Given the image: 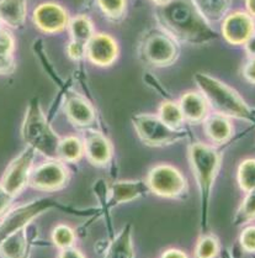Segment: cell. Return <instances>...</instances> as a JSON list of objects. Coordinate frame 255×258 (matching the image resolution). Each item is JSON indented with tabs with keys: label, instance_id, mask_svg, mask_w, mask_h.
I'll return each instance as SVG.
<instances>
[{
	"label": "cell",
	"instance_id": "32",
	"mask_svg": "<svg viewBox=\"0 0 255 258\" xmlns=\"http://www.w3.org/2000/svg\"><path fill=\"white\" fill-rule=\"evenodd\" d=\"M239 247L248 253H255V225H246L239 235Z\"/></svg>",
	"mask_w": 255,
	"mask_h": 258
},
{
	"label": "cell",
	"instance_id": "41",
	"mask_svg": "<svg viewBox=\"0 0 255 258\" xmlns=\"http://www.w3.org/2000/svg\"><path fill=\"white\" fill-rule=\"evenodd\" d=\"M109 245L110 242H108V241H98L97 245H95V252H97L98 254H105L109 248Z\"/></svg>",
	"mask_w": 255,
	"mask_h": 258
},
{
	"label": "cell",
	"instance_id": "15",
	"mask_svg": "<svg viewBox=\"0 0 255 258\" xmlns=\"http://www.w3.org/2000/svg\"><path fill=\"white\" fill-rule=\"evenodd\" d=\"M84 155L94 166L104 167L112 158V145L106 136L99 131L87 128L83 136Z\"/></svg>",
	"mask_w": 255,
	"mask_h": 258
},
{
	"label": "cell",
	"instance_id": "19",
	"mask_svg": "<svg viewBox=\"0 0 255 258\" xmlns=\"http://www.w3.org/2000/svg\"><path fill=\"white\" fill-rule=\"evenodd\" d=\"M27 15L26 0H0V20L13 29L25 24Z\"/></svg>",
	"mask_w": 255,
	"mask_h": 258
},
{
	"label": "cell",
	"instance_id": "16",
	"mask_svg": "<svg viewBox=\"0 0 255 258\" xmlns=\"http://www.w3.org/2000/svg\"><path fill=\"white\" fill-rule=\"evenodd\" d=\"M149 191L147 183L143 180H119L109 185L106 207H116L123 203L133 202Z\"/></svg>",
	"mask_w": 255,
	"mask_h": 258
},
{
	"label": "cell",
	"instance_id": "9",
	"mask_svg": "<svg viewBox=\"0 0 255 258\" xmlns=\"http://www.w3.org/2000/svg\"><path fill=\"white\" fill-rule=\"evenodd\" d=\"M36 151L27 146L5 169L2 178V185L5 190L15 198L29 185Z\"/></svg>",
	"mask_w": 255,
	"mask_h": 258
},
{
	"label": "cell",
	"instance_id": "6",
	"mask_svg": "<svg viewBox=\"0 0 255 258\" xmlns=\"http://www.w3.org/2000/svg\"><path fill=\"white\" fill-rule=\"evenodd\" d=\"M142 61L152 67H168L178 59L179 46L164 30L152 29L142 36L139 45Z\"/></svg>",
	"mask_w": 255,
	"mask_h": 258
},
{
	"label": "cell",
	"instance_id": "1",
	"mask_svg": "<svg viewBox=\"0 0 255 258\" xmlns=\"http://www.w3.org/2000/svg\"><path fill=\"white\" fill-rule=\"evenodd\" d=\"M155 16L160 29L177 42L204 46L218 37L217 32L197 12L193 0H172L163 7H157Z\"/></svg>",
	"mask_w": 255,
	"mask_h": 258
},
{
	"label": "cell",
	"instance_id": "30",
	"mask_svg": "<svg viewBox=\"0 0 255 258\" xmlns=\"http://www.w3.org/2000/svg\"><path fill=\"white\" fill-rule=\"evenodd\" d=\"M52 243L59 249L72 247L75 243V232L67 225H58L52 231Z\"/></svg>",
	"mask_w": 255,
	"mask_h": 258
},
{
	"label": "cell",
	"instance_id": "28",
	"mask_svg": "<svg viewBox=\"0 0 255 258\" xmlns=\"http://www.w3.org/2000/svg\"><path fill=\"white\" fill-rule=\"evenodd\" d=\"M100 12L112 21H120L127 10V0H97Z\"/></svg>",
	"mask_w": 255,
	"mask_h": 258
},
{
	"label": "cell",
	"instance_id": "3",
	"mask_svg": "<svg viewBox=\"0 0 255 258\" xmlns=\"http://www.w3.org/2000/svg\"><path fill=\"white\" fill-rule=\"evenodd\" d=\"M194 79L200 93L207 100L210 109H212L216 114L223 115L229 119L234 117L255 122L251 109L231 87L216 79L215 77L202 72L195 74Z\"/></svg>",
	"mask_w": 255,
	"mask_h": 258
},
{
	"label": "cell",
	"instance_id": "37",
	"mask_svg": "<svg viewBox=\"0 0 255 258\" xmlns=\"http://www.w3.org/2000/svg\"><path fill=\"white\" fill-rule=\"evenodd\" d=\"M242 74L248 83L255 84V58H249L243 66Z\"/></svg>",
	"mask_w": 255,
	"mask_h": 258
},
{
	"label": "cell",
	"instance_id": "7",
	"mask_svg": "<svg viewBox=\"0 0 255 258\" xmlns=\"http://www.w3.org/2000/svg\"><path fill=\"white\" fill-rule=\"evenodd\" d=\"M132 123L139 140L150 147L169 146L188 137L185 130L170 127L159 119L158 115L137 114L132 117Z\"/></svg>",
	"mask_w": 255,
	"mask_h": 258
},
{
	"label": "cell",
	"instance_id": "5",
	"mask_svg": "<svg viewBox=\"0 0 255 258\" xmlns=\"http://www.w3.org/2000/svg\"><path fill=\"white\" fill-rule=\"evenodd\" d=\"M49 209H62L67 213L75 214V215L88 216L92 215L93 213H83V211H76L73 208L64 207V205L58 204L56 200L51 199V198H42V199L34 200L27 204L20 205L14 209H9L4 215L2 216V221H0V243L8 237V236L13 235L14 232L23 230L29 224H31L32 220L43 214L45 211Z\"/></svg>",
	"mask_w": 255,
	"mask_h": 258
},
{
	"label": "cell",
	"instance_id": "22",
	"mask_svg": "<svg viewBox=\"0 0 255 258\" xmlns=\"http://www.w3.org/2000/svg\"><path fill=\"white\" fill-rule=\"evenodd\" d=\"M29 251V241L26 238L25 229L8 236L0 243V257L2 258H23Z\"/></svg>",
	"mask_w": 255,
	"mask_h": 258
},
{
	"label": "cell",
	"instance_id": "42",
	"mask_svg": "<svg viewBox=\"0 0 255 258\" xmlns=\"http://www.w3.org/2000/svg\"><path fill=\"white\" fill-rule=\"evenodd\" d=\"M245 9L246 13L255 19V0H245Z\"/></svg>",
	"mask_w": 255,
	"mask_h": 258
},
{
	"label": "cell",
	"instance_id": "36",
	"mask_svg": "<svg viewBox=\"0 0 255 258\" xmlns=\"http://www.w3.org/2000/svg\"><path fill=\"white\" fill-rule=\"evenodd\" d=\"M14 197L10 196L0 183V218L12 208Z\"/></svg>",
	"mask_w": 255,
	"mask_h": 258
},
{
	"label": "cell",
	"instance_id": "23",
	"mask_svg": "<svg viewBox=\"0 0 255 258\" xmlns=\"http://www.w3.org/2000/svg\"><path fill=\"white\" fill-rule=\"evenodd\" d=\"M67 30L69 31L70 41H78L85 45L95 34L94 23L89 16L84 14H78L70 18Z\"/></svg>",
	"mask_w": 255,
	"mask_h": 258
},
{
	"label": "cell",
	"instance_id": "14",
	"mask_svg": "<svg viewBox=\"0 0 255 258\" xmlns=\"http://www.w3.org/2000/svg\"><path fill=\"white\" fill-rule=\"evenodd\" d=\"M63 109L69 121L76 127H90L95 120V111L92 104L83 95L73 90H68L64 94Z\"/></svg>",
	"mask_w": 255,
	"mask_h": 258
},
{
	"label": "cell",
	"instance_id": "47",
	"mask_svg": "<svg viewBox=\"0 0 255 258\" xmlns=\"http://www.w3.org/2000/svg\"><path fill=\"white\" fill-rule=\"evenodd\" d=\"M2 24H3V23H2V20H0V26H2ZM0 29H2V27H0Z\"/></svg>",
	"mask_w": 255,
	"mask_h": 258
},
{
	"label": "cell",
	"instance_id": "13",
	"mask_svg": "<svg viewBox=\"0 0 255 258\" xmlns=\"http://www.w3.org/2000/svg\"><path fill=\"white\" fill-rule=\"evenodd\" d=\"M120 47L111 35L99 32L94 34L87 43L88 59L99 67H109L117 59Z\"/></svg>",
	"mask_w": 255,
	"mask_h": 258
},
{
	"label": "cell",
	"instance_id": "27",
	"mask_svg": "<svg viewBox=\"0 0 255 258\" xmlns=\"http://www.w3.org/2000/svg\"><path fill=\"white\" fill-rule=\"evenodd\" d=\"M255 220V190L249 191L238 207L233 218V224L237 226L248 225Z\"/></svg>",
	"mask_w": 255,
	"mask_h": 258
},
{
	"label": "cell",
	"instance_id": "4",
	"mask_svg": "<svg viewBox=\"0 0 255 258\" xmlns=\"http://www.w3.org/2000/svg\"><path fill=\"white\" fill-rule=\"evenodd\" d=\"M21 135L27 146L34 148L36 152H40L48 160H58L61 137L49 125L37 98L32 99L27 105Z\"/></svg>",
	"mask_w": 255,
	"mask_h": 258
},
{
	"label": "cell",
	"instance_id": "31",
	"mask_svg": "<svg viewBox=\"0 0 255 258\" xmlns=\"http://www.w3.org/2000/svg\"><path fill=\"white\" fill-rule=\"evenodd\" d=\"M43 47H45V46H43V41L42 40H37L36 42H35L34 49H35V52H36L38 58H40L41 63H42V66L45 67L46 72H47L49 76H51V78H53V81L56 82V83L61 84V86L63 87V82H61V79L58 78V74L56 73L53 66H52V63L49 62L47 53H46L45 48H43Z\"/></svg>",
	"mask_w": 255,
	"mask_h": 258
},
{
	"label": "cell",
	"instance_id": "39",
	"mask_svg": "<svg viewBox=\"0 0 255 258\" xmlns=\"http://www.w3.org/2000/svg\"><path fill=\"white\" fill-rule=\"evenodd\" d=\"M160 258H189L188 254L182 249L178 248H169L161 253Z\"/></svg>",
	"mask_w": 255,
	"mask_h": 258
},
{
	"label": "cell",
	"instance_id": "2",
	"mask_svg": "<svg viewBox=\"0 0 255 258\" xmlns=\"http://www.w3.org/2000/svg\"><path fill=\"white\" fill-rule=\"evenodd\" d=\"M221 152L215 146L204 142H194L189 147V161L200 191L201 229L204 234L207 232L211 191L221 167Z\"/></svg>",
	"mask_w": 255,
	"mask_h": 258
},
{
	"label": "cell",
	"instance_id": "21",
	"mask_svg": "<svg viewBox=\"0 0 255 258\" xmlns=\"http://www.w3.org/2000/svg\"><path fill=\"white\" fill-rule=\"evenodd\" d=\"M105 258H134L133 243H132V226L130 224L125 225V227L117 234L110 245Z\"/></svg>",
	"mask_w": 255,
	"mask_h": 258
},
{
	"label": "cell",
	"instance_id": "46",
	"mask_svg": "<svg viewBox=\"0 0 255 258\" xmlns=\"http://www.w3.org/2000/svg\"><path fill=\"white\" fill-rule=\"evenodd\" d=\"M251 114H253V117H254V120H255V109H251Z\"/></svg>",
	"mask_w": 255,
	"mask_h": 258
},
{
	"label": "cell",
	"instance_id": "8",
	"mask_svg": "<svg viewBox=\"0 0 255 258\" xmlns=\"http://www.w3.org/2000/svg\"><path fill=\"white\" fill-rule=\"evenodd\" d=\"M152 193L163 198H179L186 190L183 173L170 164H157L150 169L146 180Z\"/></svg>",
	"mask_w": 255,
	"mask_h": 258
},
{
	"label": "cell",
	"instance_id": "45",
	"mask_svg": "<svg viewBox=\"0 0 255 258\" xmlns=\"http://www.w3.org/2000/svg\"><path fill=\"white\" fill-rule=\"evenodd\" d=\"M30 254H31V251H29V252H27V253L25 254V256H24L23 258H30Z\"/></svg>",
	"mask_w": 255,
	"mask_h": 258
},
{
	"label": "cell",
	"instance_id": "26",
	"mask_svg": "<svg viewBox=\"0 0 255 258\" xmlns=\"http://www.w3.org/2000/svg\"><path fill=\"white\" fill-rule=\"evenodd\" d=\"M237 182L245 193L255 190V158L242 161L237 169Z\"/></svg>",
	"mask_w": 255,
	"mask_h": 258
},
{
	"label": "cell",
	"instance_id": "10",
	"mask_svg": "<svg viewBox=\"0 0 255 258\" xmlns=\"http://www.w3.org/2000/svg\"><path fill=\"white\" fill-rule=\"evenodd\" d=\"M70 177L69 169L59 160H49L35 167L29 185L42 191H54L64 188Z\"/></svg>",
	"mask_w": 255,
	"mask_h": 258
},
{
	"label": "cell",
	"instance_id": "44",
	"mask_svg": "<svg viewBox=\"0 0 255 258\" xmlns=\"http://www.w3.org/2000/svg\"><path fill=\"white\" fill-rule=\"evenodd\" d=\"M221 253V258H234V256L229 251H227V249H224V251L219 252Z\"/></svg>",
	"mask_w": 255,
	"mask_h": 258
},
{
	"label": "cell",
	"instance_id": "18",
	"mask_svg": "<svg viewBox=\"0 0 255 258\" xmlns=\"http://www.w3.org/2000/svg\"><path fill=\"white\" fill-rule=\"evenodd\" d=\"M204 130L211 142L215 145H223L231 140L234 128L229 117L215 112L205 119Z\"/></svg>",
	"mask_w": 255,
	"mask_h": 258
},
{
	"label": "cell",
	"instance_id": "35",
	"mask_svg": "<svg viewBox=\"0 0 255 258\" xmlns=\"http://www.w3.org/2000/svg\"><path fill=\"white\" fill-rule=\"evenodd\" d=\"M15 71L13 54H0V76L12 74Z\"/></svg>",
	"mask_w": 255,
	"mask_h": 258
},
{
	"label": "cell",
	"instance_id": "40",
	"mask_svg": "<svg viewBox=\"0 0 255 258\" xmlns=\"http://www.w3.org/2000/svg\"><path fill=\"white\" fill-rule=\"evenodd\" d=\"M246 54L249 56V58H255V32L251 35V37L244 45Z\"/></svg>",
	"mask_w": 255,
	"mask_h": 258
},
{
	"label": "cell",
	"instance_id": "34",
	"mask_svg": "<svg viewBox=\"0 0 255 258\" xmlns=\"http://www.w3.org/2000/svg\"><path fill=\"white\" fill-rule=\"evenodd\" d=\"M67 53L69 58L74 59V61H79L87 56V45L78 42V41H70L67 45Z\"/></svg>",
	"mask_w": 255,
	"mask_h": 258
},
{
	"label": "cell",
	"instance_id": "33",
	"mask_svg": "<svg viewBox=\"0 0 255 258\" xmlns=\"http://www.w3.org/2000/svg\"><path fill=\"white\" fill-rule=\"evenodd\" d=\"M15 40L8 30L0 29V54H13Z\"/></svg>",
	"mask_w": 255,
	"mask_h": 258
},
{
	"label": "cell",
	"instance_id": "12",
	"mask_svg": "<svg viewBox=\"0 0 255 258\" xmlns=\"http://www.w3.org/2000/svg\"><path fill=\"white\" fill-rule=\"evenodd\" d=\"M222 36L233 46H244L255 32V19L246 12H233L227 14L222 20Z\"/></svg>",
	"mask_w": 255,
	"mask_h": 258
},
{
	"label": "cell",
	"instance_id": "48",
	"mask_svg": "<svg viewBox=\"0 0 255 258\" xmlns=\"http://www.w3.org/2000/svg\"><path fill=\"white\" fill-rule=\"evenodd\" d=\"M251 258H255V253H254V254H253V257H251Z\"/></svg>",
	"mask_w": 255,
	"mask_h": 258
},
{
	"label": "cell",
	"instance_id": "38",
	"mask_svg": "<svg viewBox=\"0 0 255 258\" xmlns=\"http://www.w3.org/2000/svg\"><path fill=\"white\" fill-rule=\"evenodd\" d=\"M58 258H85V256L75 247H68V248L61 249Z\"/></svg>",
	"mask_w": 255,
	"mask_h": 258
},
{
	"label": "cell",
	"instance_id": "29",
	"mask_svg": "<svg viewBox=\"0 0 255 258\" xmlns=\"http://www.w3.org/2000/svg\"><path fill=\"white\" fill-rule=\"evenodd\" d=\"M219 254V242L213 235L205 234L195 247L196 258H216Z\"/></svg>",
	"mask_w": 255,
	"mask_h": 258
},
{
	"label": "cell",
	"instance_id": "24",
	"mask_svg": "<svg viewBox=\"0 0 255 258\" xmlns=\"http://www.w3.org/2000/svg\"><path fill=\"white\" fill-rule=\"evenodd\" d=\"M84 156L83 140L78 136H67L61 139L58 146V160L63 162H76Z\"/></svg>",
	"mask_w": 255,
	"mask_h": 258
},
{
	"label": "cell",
	"instance_id": "11",
	"mask_svg": "<svg viewBox=\"0 0 255 258\" xmlns=\"http://www.w3.org/2000/svg\"><path fill=\"white\" fill-rule=\"evenodd\" d=\"M69 13L56 2H45L38 4L32 13L35 26L46 34H58L64 31L69 23Z\"/></svg>",
	"mask_w": 255,
	"mask_h": 258
},
{
	"label": "cell",
	"instance_id": "20",
	"mask_svg": "<svg viewBox=\"0 0 255 258\" xmlns=\"http://www.w3.org/2000/svg\"><path fill=\"white\" fill-rule=\"evenodd\" d=\"M193 3L200 15L210 25L222 23L232 5V0H193Z\"/></svg>",
	"mask_w": 255,
	"mask_h": 258
},
{
	"label": "cell",
	"instance_id": "17",
	"mask_svg": "<svg viewBox=\"0 0 255 258\" xmlns=\"http://www.w3.org/2000/svg\"><path fill=\"white\" fill-rule=\"evenodd\" d=\"M184 120L190 123L204 122L210 115V106L207 100L200 92H188L182 95L179 100Z\"/></svg>",
	"mask_w": 255,
	"mask_h": 258
},
{
	"label": "cell",
	"instance_id": "25",
	"mask_svg": "<svg viewBox=\"0 0 255 258\" xmlns=\"http://www.w3.org/2000/svg\"><path fill=\"white\" fill-rule=\"evenodd\" d=\"M158 117L165 125L173 128H180V126L185 121L179 103H175L173 100H165L160 104L158 110Z\"/></svg>",
	"mask_w": 255,
	"mask_h": 258
},
{
	"label": "cell",
	"instance_id": "43",
	"mask_svg": "<svg viewBox=\"0 0 255 258\" xmlns=\"http://www.w3.org/2000/svg\"><path fill=\"white\" fill-rule=\"evenodd\" d=\"M150 2H152L154 5H157V7H163V5L168 4V3L172 2V0H150Z\"/></svg>",
	"mask_w": 255,
	"mask_h": 258
}]
</instances>
